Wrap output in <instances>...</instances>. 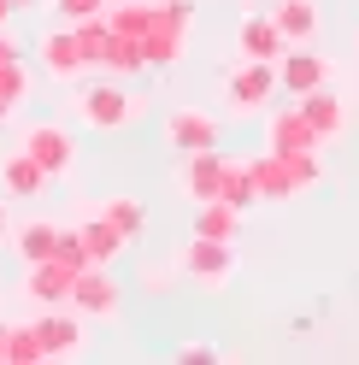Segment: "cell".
Returning a JSON list of instances; mask_svg holds the SVG:
<instances>
[{"mask_svg": "<svg viewBox=\"0 0 359 365\" xmlns=\"http://www.w3.org/2000/svg\"><path fill=\"white\" fill-rule=\"evenodd\" d=\"M77 112H83V124H95V130H118V124H130L136 118V101L124 95V88H83V101H77Z\"/></svg>", "mask_w": 359, "mask_h": 365, "instance_id": "1", "label": "cell"}, {"mask_svg": "<svg viewBox=\"0 0 359 365\" xmlns=\"http://www.w3.org/2000/svg\"><path fill=\"white\" fill-rule=\"evenodd\" d=\"M230 271H236L230 242H218V236H200V242L189 247V277H200V283H224Z\"/></svg>", "mask_w": 359, "mask_h": 365, "instance_id": "2", "label": "cell"}, {"mask_svg": "<svg viewBox=\"0 0 359 365\" xmlns=\"http://www.w3.org/2000/svg\"><path fill=\"white\" fill-rule=\"evenodd\" d=\"M24 153H30V159H36V165L48 171V177L71 171V142H65L59 130H30V135H24Z\"/></svg>", "mask_w": 359, "mask_h": 365, "instance_id": "3", "label": "cell"}, {"mask_svg": "<svg viewBox=\"0 0 359 365\" xmlns=\"http://www.w3.org/2000/svg\"><path fill=\"white\" fill-rule=\"evenodd\" d=\"M271 24L283 30V41H306L312 30H318V0H277Z\"/></svg>", "mask_w": 359, "mask_h": 365, "instance_id": "4", "label": "cell"}, {"mask_svg": "<svg viewBox=\"0 0 359 365\" xmlns=\"http://www.w3.org/2000/svg\"><path fill=\"white\" fill-rule=\"evenodd\" d=\"M330 71H335V65H330L324 53H318V59H312V53H295V59H288L277 77H283L288 88H295V95H312V88H324V83H330Z\"/></svg>", "mask_w": 359, "mask_h": 365, "instance_id": "5", "label": "cell"}, {"mask_svg": "<svg viewBox=\"0 0 359 365\" xmlns=\"http://www.w3.org/2000/svg\"><path fill=\"white\" fill-rule=\"evenodd\" d=\"M241 53L271 65V59L283 53V30L271 24V18H241Z\"/></svg>", "mask_w": 359, "mask_h": 365, "instance_id": "6", "label": "cell"}, {"mask_svg": "<svg viewBox=\"0 0 359 365\" xmlns=\"http://www.w3.org/2000/svg\"><path fill=\"white\" fill-rule=\"evenodd\" d=\"M0 177H6L12 195H41V189H48V171H41L30 153H12L6 165H0Z\"/></svg>", "mask_w": 359, "mask_h": 365, "instance_id": "7", "label": "cell"}, {"mask_svg": "<svg viewBox=\"0 0 359 365\" xmlns=\"http://www.w3.org/2000/svg\"><path fill=\"white\" fill-rule=\"evenodd\" d=\"M265 88H271V65L254 59L241 77H230V101H236V106H259V101H265Z\"/></svg>", "mask_w": 359, "mask_h": 365, "instance_id": "8", "label": "cell"}, {"mask_svg": "<svg viewBox=\"0 0 359 365\" xmlns=\"http://www.w3.org/2000/svg\"><path fill=\"white\" fill-rule=\"evenodd\" d=\"M212 135H218V124L207 112H177L171 118V142H183V148H212Z\"/></svg>", "mask_w": 359, "mask_h": 365, "instance_id": "9", "label": "cell"}, {"mask_svg": "<svg viewBox=\"0 0 359 365\" xmlns=\"http://www.w3.org/2000/svg\"><path fill=\"white\" fill-rule=\"evenodd\" d=\"M18 254H24L30 265L53 259L59 254V230H53V224H24V230H18Z\"/></svg>", "mask_w": 359, "mask_h": 365, "instance_id": "10", "label": "cell"}, {"mask_svg": "<svg viewBox=\"0 0 359 365\" xmlns=\"http://www.w3.org/2000/svg\"><path fill=\"white\" fill-rule=\"evenodd\" d=\"M106 224L118 236H142L147 230V207H142V200H106Z\"/></svg>", "mask_w": 359, "mask_h": 365, "instance_id": "11", "label": "cell"}, {"mask_svg": "<svg viewBox=\"0 0 359 365\" xmlns=\"http://www.w3.org/2000/svg\"><path fill=\"white\" fill-rule=\"evenodd\" d=\"M36 341H41V354H59V348H77L83 330L71 324V318H48V324L36 330Z\"/></svg>", "mask_w": 359, "mask_h": 365, "instance_id": "12", "label": "cell"}, {"mask_svg": "<svg viewBox=\"0 0 359 365\" xmlns=\"http://www.w3.org/2000/svg\"><path fill=\"white\" fill-rule=\"evenodd\" d=\"M112 301H118V289H112L106 277H83V283H77V307H88V312H112Z\"/></svg>", "mask_w": 359, "mask_h": 365, "instance_id": "13", "label": "cell"}, {"mask_svg": "<svg viewBox=\"0 0 359 365\" xmlns=\"http://www.w3.org/2000/svg\"><path fill=\"white\" fill-rule=\"evenodd\" d=\"M194 236H218V242H230V236H236V212H230V207H207V218L194 224Z\"/></svg>", "mask_w": 359, "mask_h": 365, "instance_id": "14", "label": "cell"}, {"mask_svg": "<svg viewBox=\"0 0 359 365\" xmlns=\"http://www.w3.org/2000/svg\"><path fill=\"white\" fill-rule=\"evenodd\" d=\"M212 182H224V171H218V159H200V165L189 171V189H194V195H212Z\"/></svg>", "mask_w": 359, "mask_h": 365, "instance_id": "15", "label": "cell"}, {"mask_svg": "<svg viewBox=\"0 0 359 365\" xmlns=\"http://www.w3.org/2000/svg\"><path fill=\"white\" fill-rule=\"evenodd\" d=\"M183 359H218V348H207V341H189V348H183Z\"/></svg>", "mask_w": 359, "mask_h": 365, "instance_id": "16", "label": "cell"}, {"mask_svg": "<svg viewBox=\"0 0 359 365\" xmlns=\"http://www.w3.org/2000/svg\"><path fill=\"white\" fill-rule=\"evenodd\" d=\"M59 6H65V12H71V18H77V12H95V6H100V0H59Z\"/></svg>", "mask_w": 359, "mask_h": 365, "instance_id": "17", "label": "cell"}, {"mask_svg": "<svg viewBox=\"0 0 359 365\" xmlns=\"http://www.w3.org/2000/svg\"><path fill=\"white\" fill-rule=\"evenodd\" d=\"M0 65H12V41L6 36H0Z\"/></svg>", "mask_w": 359, "mask_h": 365, "instance_id": "18", "label": "cell"}, {"mask_svg": "<svg viewBox=\"0 0 359 365\" xmlns=\"http://www.w3.org/2000/svg\"><path fill=\"white\" fill-rule=\"evenodd\" d=\"M12 230V218H6V200H0V236H6Z\"/></svg>", "mask_w": 359, "mask_h": 365, "instance_id": "19", "label": "cell"}, {"mask_svg": "<svg viewBox=\"0 0 359 365\" xmlns=\"http://www.w3.org/2000/svg\"><path fill=\"white\" fill-rule=\"evenodd\" d=\"M6 336H12V330H6V324H0V359H6Z\"/></svg>", "mask_w": 359, "mask_h": 365, "instance_id": "20", "label": "cell"}, {"mask_svg": "<svg viewBox=\"0 0 359 365\" xmlns=\"http://www.w3.org/2000/svg\"><path fill=\"white\" fill-rule=\"evenodd\" d=\"M0 118H6V101H0Z\"/></svg>", "mask_w": 359, "mask_h": 365, "instance_id": "21", "label": "cell"}]
</instances>
